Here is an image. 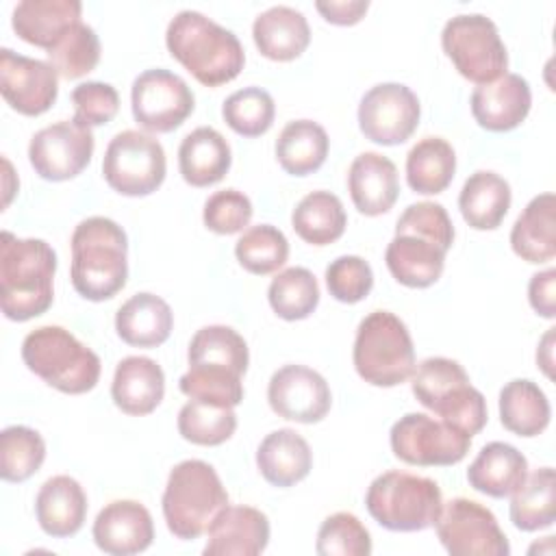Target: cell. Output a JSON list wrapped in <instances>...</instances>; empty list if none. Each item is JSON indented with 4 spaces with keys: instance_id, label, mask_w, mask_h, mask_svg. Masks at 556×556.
Masks as SVG:
<instances>
[{
    "instance_id": "obj_30",
    "label": "cell",
    "mask_w": 556,
    "mask_h": 556,
    "mask_svg": "<svg viewBox=\"0 0 556 556\" xmlns=\"http://www.w3.org/2000/svg\"><path fill=\"white\" fill-rule=\"evenodd\" d=\"M445 254L447 252L430 239L395 235L384 250V263L400 285L410 289H426L441 278Z\"/></svg>"
},
{
    "instance_id": "obj_49",
    "label": "cell",
    "mask_w": 556,
    "mask_h": 556,
    "mask_svg": "<svg viewBox=\"0 0 556 556\" xmlns=\"http://www.w3.org/2000/svg\"><path fill=\"white\" fill-rule=\"evenodd\" d=\"M252 202L239 189H222L206 198L202 219L211 232L235 235L241 232L252 219Z\"/></svg>"
},
{
    "instance_id": "obj_26",
    "label": "cell",
    "mask_w": 556,
    "mask_h": 556,
    "mask_svg": "<svg viewBox=\"0 0 556 556\" xmlns=\"http://www.w3.org/2000/svg\"><path fill=\"white\" fill-rule=\"evenodd\" d=\"M174 328L169 304L150 291L130 295L115 313L117 337L135 348H159Z\"/></svg>"
},
{
    "instance_id": "obj_33",
    "label": "cell",
    "mask_w": 556,
    "mask_h": 556,
    "mask_svg": "<svg viewBox=\"0 0 556 556\" xmlns=\"http://www.w3.org/2000/svg\"><path fill=\"white\" fill-rule=\"evenodd\" d=\"M552 408L543 389L528 380L515 378L500 391L502 426L517 437H539L549 426Z\"/></svg>"
},
{
    "instance_id": "obj_22",
    "label": "cell",
    "mask_w": 556,
    "mask_h": 556,
    "mask_svg": "<svg viewBox=\"0 0 556 556\" xmlns=\"http://www.w3.org/2000/svg\"><path fill=\"white\" fill-rule=\"evenodd\" d=\"M35 517L48 536H74L87 517V495L80 482L65 473L48 478L37 491Z\"/></svg>"
},
{
    "instance_id": "obj_53",
    "label": "cell",
    "mask_w": 556,
    "mask_h": 556,
    "mask_svg": "<svg viewBox=\"0 0 556 556\" xmlns=\"http://www.w3.org/2000/svg\"><path fill=\"white\" fill-rule=\"evenodd\" d=\"M554 330H556V328H549V330L545 332V337L541 339V343H539V350H536V363L541 365V369L545 371V376H547V378H552V365H554V358H552Z\"/></svg>"
},
{
    "instance_id": "obj_13",
    "label": "cell",
    "mask_w": 556,
    "mask_h": 556,
    "mask_svg": "<svg viewBox=\"0 0 556 556\" xmlns=\"http://www.w3.org/2000/svg\"><path fill=\"white\" fill-rule=\"evenodd\" d=\"M130 106L135 122L148 132H172L193 113L195 98L178 74L152 67L132 80Z\"/></svg>"
},
{
    "instance_id": "obj_34",
    "label": "cell",
    "mask_w": 556,
    "mask_h": 556,
    "mask_svg": "<svg viewBox=\"0 0 556 556\" xmlns=\"http://www.w3.org/2000/svg\"><path fill=\"white\" fill-rule=\"evenodd\" d=\"M328 148L330 139L321 124L313 119H293L276 139V159L287 174L308 176L326 163Z\"/></svg>"
},
{
    "instance_id": "obj_48",
    "label": "cell",
    "mask_w": 556,
    "mask_h": 556,
    "mask_svg": "<svg viewBox=\"0 0 556 556\" xmlns=\"http://www.w3.org/2000/svg\"><path fill=\"white\" fill-rule=\"evenodd\" d=\"M326 287L330 295L343 304L365 300L374 287L371 265L356 254H343L326 267Z\"/></svg>"
},
{
    "instance_id": "obj_27",
    "label": "cell",
    "mask_w": 556,
    "mask_h": 556,
    "mask_svg": "<svg viewBox=\"0 0 556 556\" xmlns=\"http://www.w3.org/2000/svg\"><path fill=\"white\" fill-rule=\"evenodd\" d=\"M256 467L269 484L287 489L308 476L313 467V452L300 432L280 428L261 441L256 450Z\"/></svg>"
},
{
    "instance_id": "obj_10",
    "label": "cell",
    "mask_w": 556,
    "mask_h": 556,
    "mask_svg": "<svg viewBox=\"0 0 556 556\" xmlns=\"http://www.w3.org/2000/svg\"><path fill=\"white\" fill-rule=\"evenodd\" d=\"M165 172V150L150 132L122 130L104 150L102 176L106 185L122 195H150L163 185Z\"/></svg>"
},
{
    "instance_id": "obj_31",
    "label": "cell",
    "mask_w": 556,
    "mask_h": 556,
    "mask_svg": "<svg viewBox=\"0 0 556 556\" xmlns=\"http://www.w3.org/2000/svg\"><path fill=\"white\" fill-rule=\"evenodd\" d=\"M510 248L526 263H547L556 256V198L534 195L510 230Z\"/></svg>"
},
{
    "instance_id": "obj_7",
    "label": "cell",
    "mask_w": 556,
    "mask_h": 556,
    "mask_svg": "<svg viewBox=\"0 0 556 556\" xmlns=\"http://www.w3.org/2000/svg\"><path fill=\"white\" fill-rule=\"evenodd\" d=\"M352 361L374 387H397L415 371V348L406 324L389 311H371L356 328Z\"/></svg>"
},
{
    "instance_id": "obj_1",
    "label": "cell",
    "mask_w": 556,
    "mask_h": 556,
    "mask_svg": "<svg viewBox=\"0 0 556 556\" xmlns=\"http://www.w3.org/2000/svg\"><path fill=\"white\" fill-rule=\"evenodd\" d=\"M56 252L43 239L0 235V308L11 321L43 315L54 300Z\"/></svg>"
},
{
    "instance_id": "obj_24",
    "label": "cell",
    "mask_w": 556,
    "mask_h": 556,
    "mask_svg": "<svg viewBox=\"0 0 556 556\" xmlns=\"http://www.w3.org/2000/svg\"><path fill=\"white\" fill-rule=\"evenodd\" d=\"M80 15L78 0H22L13 9L11 26L20 39L48 52L72 26L83 22Z\"/></svg>"
},
{
    "instance_id": "obj_3",
    "label": "cell",
    "mask_w": 556,
    "mask_h": 556,
    "mask_svg": "<svg viewBox=\"0 0 556 556\" xmlns=\"http://www.w3.org/2000/svg\"><path fill=\"white\" fill-rule=\"evenodd\" d=\"M70 278L78 295L91 302L111 300L128 278V237L111 217L93 215L72 232Z\"/></svg>"
},
{
    "instance_id": "obj_41",
    "label": "cell",
    "mask_w": 556,
    "mask_h": 556,
    "mask_svg": "<svg viewBox=\"0 0 556 556\" xmlns=\"http://www.w3.org/2000/svg\"><path fill=\"white\" fill-rule=\"evenodd\" d=\"M237 430V415L230 406L189 400L178 413V432L193 445H222Z\"/></svg>"
},
{
    "instance_id": "obj_29",
    "label": "cell",
    "mask_w": 556,
    "mask_h": 556,
    "mask_svg": "<svg viewBox=\"0 0 556 556\" xmlns=\"http://www.w3.org/2000/svg\"><path fill=\"white\" fill-rule=\"evenodd\" d=\"M232 163V152L226 137L211 128L198 126L178 148V169L187 185L208 187L219 182Z\"/></svg>"
},
{
    "instance_id": "obj_14",
    "label": "cell",
    "mask_w": 556,
    "mask_h": 556,
    "mask_svg": "<svg viewBox=\"0 0 556 556\" xmlns=\"http://www.w3.org/2000/svg\"><path fill=\"white\" fill-rule=\"evenodd\" d=\"M419 98L402 83L374 85L358 104L361 132L380 146H400L417 130Z\"/></svg>"
},
{
    "instance_id": "obj_18",
    "label": "cell",
    "mask_w": 556,
    "mask_h": 556,
    "mask_svg": "<svg viewBox=\"0 0 556 556\" xmlns=\"http://www.w3.org/2000/svg\"><path fill=\"white\" fill-rule=\"evenodd\" d=\"M98 549L111 556L146 552L154 541L150 510L137 500H113L96 517L91 528Z\"/></svg>"
},
{
    "instance_id": "obj_20",
    "label": "cell",
    "mask_w": 556,
    "mask_h": 556,
    "mask_svg": "<svg viewBox=\"0 0 556 556\" xmlns=\"http://www.w3.org/2000/svg\"><path fill=\"white\" fill-rule=\"evenodd\" d=\"M532 91L523 76L506 72L493 83L478 85L471 93V115L480 128L506 132L517 128L530 113Z\"/></svg>"
},
{
    "instance_id": "obj_23",
    "label": "cell",
    "mask_w": 556,
    "mask_h": 556,
    "mask_svg": "<svg viewBox=\"0 0 556 556\" xmlns=\"http://www.w3.org/2000/svg\"><path fill=\"white\" fill-rule=\"evenodd\" d=\"M165 395V374L154 358L126 356L117 363L111 397L115 406L132 417L150 415Z\"/></svg>"
},
{
    "instance_id": "obj_16",
    "label": "cell",
    "mask_w": 556,
    "mask_h": 556,
    "mask_svg": "<svg viewBox=\"0 0 556 556\" xmlns=\"http://www.w3.org/2000/svg\"><path fill=\"white\" fill-rule=\"evenodd\" d=\"M0 91L7 104L28 117L46 113L59 96V74L48 61L0 50Z\"/></svg>"
},
{
    "instance_id": "obj_4",
    "label": "cell",
    "mask_w": 556,
    "mask_h": 556,
    "mask_svg": "<svg viewBox=\"0 0 556 556\" xmlns=\"http://www.w3.org/2000/svg\"><path fill=\"white\" fill-rule=\"evenodd\" d=\"M24 365L52 389L80 395L91 391L102 371L100 356L63 326H39L22 341Z\"/></svg>"
},
{
    "instance_id": "obj_5",
    "label": "cell",
    "mask_w": 556,
    "mask_h": 556,
    "mask_svg": "<svg viewBox=\"0 0 556 556\" xmlns=\"http://www.w3.org/2000/svg\"><path fill=\"white\" fill-rule=\"evenodd\" d=\"M226 504L228 493L213 465L187 458L172 467L161 506L167 530L176 539L193 541L202 536Z\"/></svg>"
},
{
    "instance_id": "obj_37",
    "label": "cell",
    "mask_w": 556,
    "mask_h": 556,
    "mask_svg": "<svg viewBox=\"0 0 556 556\" xmlns=\"http://www.w3.org/2000/svg\"><path fill=\"white\" fill-rule=\"evenodd\" d=\"M291 226L298 237L311 245L334 243L348 226L343 202L330 191L306 193L291 213Z\"/></svg>"
},
{
    "instance_id": "obj_6",
    "label": "cell",
    "mask_w": 556,
    "mask_h": 556,
    "mask_svg": "<svg viewBox=\"0 0 556 556\" xmlns=\"http://www.w3.org/2000/svg\"><path fill=\"white\" fill-rule=\"evenodd\" d=\"M410 378V389L417 402L445 424L469 437L486 426V400L469 382V376L458 361L430 356L415 367Z\"/></svg>"
},
{
    "instance_id": "obj_40",
    "label": "cell",
    "mask_w": 556,
    "mask_h": 556,
    "mask_svg": "<svg viewBox=\"0 0 556 556\" xmlns=\"http://www.w3.org/2000/svg\"><path fill=\"white\" fill-rule=\"evenodd\" d=\"M235 256L245 271L254 276H267L287 263L289 241L276 226L256 224L241 232L235 243Z\"/></svg>"
},
{
    "instance_id": "obj_38",
    "label": "cell",
    "mask_w": 556,
    "mask_h": 556,
    "mask_svg": "<svg viewBox=\"0 0 556 556\" xmlns=\"http://www.w3.org/2000/svg\"><path fill=\"white\" fill-rule=\"evenodd\" d=\"M189 365H211V367H224L239 376L248 371L250 352L245 339L230 326L213 324L200 328L187 350Z\"/></svg>"
},
{
    "instance_id": "obj_12",
    "label": "cell",
    "mask_w": 556,
    "mask_h": 556,
    "mask_svg": "<svg viewBox=\"0 0 556 556\" xmlns=\"http://www.w3.org/2000/svg\"><path fill=\"white\" fill-rule=\"evenodd\" d=\"M437 536L452 556H508L510 545L495 515L467 497H454L441 506L434 521Z\"/></svg>"
},
{
    "instance_id": "obj_47",
    "label": "cell",
    "mask_w": 556,
    "mask_h": 556,
    "mask_svg": "<svg viewBox=\"0 0 556 556\" xmlns=\"http://www.w3.org/2000/svg\"><path fill=\"white\" fill-rule=\"evenodd\" d=\"M395 235L424 237L447 252L454 243V224L443 204L424 200L404 208V213L397 217Z\"/></svg>"
},
{
    "instance_id": "obj_39",
    "label": "cell",
    "mask_w": 556,
    "mask_h": 556,
    "mask_svg": "<svg viewBox=\"0 0 556 556\" xmlns=\"http://www.w3.org/2000/svg\"><path fill=\"white\" fill-rule=\"evenodd\" d=\"M267 300L280 319H306L319 304L317 278L306 267H287L271 278Z\"/></svg>"
},
{
    "instance_id": "obj_35",
    "label": "cell",
    "mask_w": 556,
    "mask_h": 556,
    "mask_svg": "<svg viewBox=\"0 0 556 556\" xmlns=\"http://www.w3.org/2000/svg\"><path fill=\"white\" fill-rule=\"evenodd\" d=\"M456 172V152L443 137H424L406 154V182L421 195L450 187Z\"/></svg>"
},
{
    "instance_id": "obj_32",
    "label": "cell",
    "mask_w": 556,
    "mask_h": 556,
    "mask_svg": "<svg viewBox=\"0 0 556 556\" xmlns=\"http://www.w3.org/2000/svg\"><path fill=\"white\" fill-rule=\"evenodd\" d=\"M510 202L508 180L489 169L473 172L458 195L460 215L473 230H495L504 222Z\"/></svg>"
},
{
    "instance_id": "obj_45",
    "label": "cell",
    "mask_w": 556,
    "mask_h": 556,
    "mask_svg": "<svg viewBox=\"0 0 556 556\" xmlns=\"http://www.w3.org/2000/svg\"><path fill=\"white\" fill-rule=\"evenodd\" d=\"M178 387L189 400L211 402V404L230 406V408L243 402L241 376L224 367L189 365L187 374L180 376Z\"/></svg>"
},
{
    "instance_id": "obj_19",
    "label": "cell",
    "mask_w": 556,
    "mask_h": 556,
    "mask_svg": "<svg viewBox=\"0 0 556 556\" xmlns=\"http://www.w3.org/2000/svg\"><path fill=\"white\" fill-rule=\"evenodd\" d=\"M206 536V556H256L269 543V519L258 508L226 504L213 517Z\"/></svg>"
},
{
    "instance_id": "obj_51",
    "label": "cell",
    "mask_w": 556,
    "mask_h": 556,
    "mask_svg": "<svg viewBox=\"0 0 556 556\" xmlns=\"http://www.w3.org/2000/svg\"><path fill=\"white\" fill-rule=\"evenodd\" d=\"M528 300L536 315L545 319L556 317V269L539 271L528 282Z\"/></svg>"
},
{
    "instance_id": "obj_21",
    "label": "cell",
    "mask_w": 556,
    "mask_h": 556,
    "mask_svg": "<svg viewBox=\"0 0 556 556\" xmlns=\"http://www.w3.org/2000/svg\"><path fill=\"white\" fill-rule=\"evenodd\" d=\"M348 191L356 211L367 217L391 211L400 195L395 163L380 152L358 154L348 169Z\"/></svg>"
},
{
    "instance_id": "obj_11",
    "label": "cell",
    "mask_w": 556,
    "mask_h": 556,
    "mask_svg": "<svg viewBox=\"0 0 556 556\" xmlns=\"http://www.w3.org/2000/svg\"><path fill=\"white\" fill-rule=\"evenodd\" d=\"M389 441L395 458L415 467L456 465L471 447L469 434L426 413H406L400 417L391 426Z\"/></svg>"
},
{
    "instance_id": "obj_17",
    "label": "cell",
    "mask_w": 556,
    "mask_h": 556,
    "mask_svg": "<svg viewBox=\"0 0 556 556\" xmlns=\"http://www.w3.org/2000/svg\"><path fill=\"white\" fill-rule=\"evenodd\" d=\"M267 402L282 419L317 424L328 415L332 393L319 371L306 365H285L269 378Z\"/></svg>"
},
{
    "instance_id": "obj_46",
    "label": "cell",
    "mask_w": 556,
    "mask_h": 556,
    "mask_svg": "<svg viewBox=\"0 0 556 556\" xmlns=\"http://www.w3.org/2000/svg\"><path fill=\"white\" fill-rule=\"evenodd\" d=\"M315 552L319 556H369L371 536L356 515L341 510L321 521Z\"/></svg>"
},
{
    "instance_id": "obj_42",
    "label": "cell",
    "mask_w": 556,
    "mask_h": 556,
    "mask_svg": "<svg viewBox=\"0 0 556 556\" xmlns=\"http://www.w3.org/2000/svg\"><path fill=\"white\" fill-rule=\"evenodd\" d=\"M46 460L43 437L28 426H7L0 432V476L7 482H24Z\"/></svg>"
},
{
    "instance_id": "obj_15",
    "label": "cell",
    "mask_w": 556,
    "mask_h": 556,
    "mask_svg": "<svg viewBox=\"0 0 556 556\" xmlns=\"http://www.w3.org/2000/svg\"><path fill=\"white\" fill-rule=\"evenodd\" d=\"M96 139L91 128L74 119L54 122L37 130L28 143V161L43 180L63 182L76 178L93 156Z\"/></svg>"
},
{
    "instance_id": "obj_8",
    "label": "cell",
    "mask_w": 556,
    "mask_h": 556,
    "mask_svg": "<svg viewBox=\"0 0 556 556\" xmlns=\"http://www.w3.org/2000/svg\"><path fill=\"white\" fill-rule=\"evenodd\" d=\"M367 513L391 532H419L439 519L443 495L432 478L408 471H384L365 493Z\"/></svg>"
},
{
    "instance_id": "obj_43",
    "label": "cell",
    "mask_w": 556,
    "mask_h": 556,
    "mask_svg": "<svg viewBox=\"0 0 556 556\" xmlns=\"http://www.w3.org/2000/svg\"><path fill=\"white\" fill-rule=\"evenodd\" d=\"M276 115V104L269 91L263 87H243L232 91L222 104L224 122L241 137L265 135Z\"/></svg>"
},
{
    "instance_id": "obj_44",
    "label": "cell",
    "mask_w": 556,
    "mask_h": 556,
    "mask_svg": "<svg viewBox=\"0 0 556 556\" xmlns=\"http://www.w3.org/2000/svg\"><path fill=\"white\" fill-rule=\"evenodd\" d=\"M100 61V39L96 30L78 22L72 26L50 50H48V63L56 70L61 78L74 80L91 70H96Z\"/></svg>"
},
{
    "instance_id": "obj_54",
    "label": "cell",
    "mask_w": 556,
    "mask_h": 556,
    "mask_svg": "<svg viewBox=\"0 0 556 556\" xmlns=\"http://www.w3.org/2000/svg\"><path fill=\"white\" fill-rule=\"evenodd\" d=\"M2 163H4V169H7V174H4V178H7V195H4V206L9 204V200H11V187H9V178H11V174H13V169H11V163L7 161V159H2Z\"/></svg>"
},
{
    "instance_id": "obj_2",
    "label": "cell",
    "mask_w": 556,
    "mask_h": 556,
    "mask_svg": "<svg viewBox=\"0 0 556 556\" xmlns=\"http://www.w3.org/2000/svg\"><path fill=\"white\" fill-rule=\"evenodd\" d=\"M169 54L202 85L235 80L245 63L239 37L200 11H178L165 30Z\"/></svg>"
},
{
    "instance_id": "obj_36",
    "label": "cell",
    "mask_w": 556,
    "mask_h": 556,
    "mask_svg": "<svg viewBox=\"0 0 556 556\" xmlns=\"http://www.w3.org/2000/svg\"><path fill=\"white\" fill-rule=\"evenodd\" d=\"M510 521L521 532L549 528L556 519V473L539 467L526 476L523 484L510 495Z\"/></svg>"
},
{
    "instance_id": "obj_28",
    "label": "cell",
    "mask_w": 556,
    "mask_h": 556,
    "mask_svg": "<svg viewBox=\"0 0 556 556\" xmlns=\"http://www.w3.org/2000/svg\"><path fill=\"white\" fill-rule=\"evenodd\" d=\"M528 476L526 456L510 443H486L467 469V482L489 497H510Z\"/></svg>"
},
{
    "instance_id": "obj_25",
    "label": "cell",
    "mask_w": 556,
    "mask_h": 556,
    "mask_svg": "<svg viewBox=\"0 0 556 556\" xmlns=\"http://www.w3.org/2000/svg\"><path fill=\"white\" fill-rule=\"evenodd\" d=\"M252 37L258 52L271 61H293L311 43V26L302 11L276 4L256 15Z\"/></svg>"
},
{
    "instance_id": "obj_52",
    "label": "cell",
    "mask_w": 556,
    "mask_h": 556,
    "mask_svg": "<svg viewBox=\"0 0 556 556\" xmlns=\"http://www.w3.org/2000/svg\"><path fill=\"white\" fill-rule=\"evenodd\" d=\"M315 9L321 17L337 26H352L363 20L369 9L367 0H317Z\"/></svg>"
},
{
    "instance_id": "obj_9",
    "label": "cell",
    "mask_w": 556,
    "mask_h": 556,
    "mask_svg": "<svg viewBox=\"0 0 556 556\" xmlns=\"http://www.w3.org/2000/svg\"><path fill=\"white\" fill-rule=\"evenodd\" d=\"M445 56L458 74L476 85H486L506 74L508 52L495 22L482 13H458L441 30Z\"/></svg>"
},
{
    "instance_id": "obj_50",
    "label": "cell",
    "mask_w": 556,
    "mask_h": 556,
    "mask_svg": "<svg viewBox=\"0 0 556 556\" xmlns=\"http://www.w3.org/2000/svg\"><path fill=\"white\" fill-rule=\"evenodd\" d=\"M74 122L93 128L109 124L119 111V93L113 85L102 80H87L74 87L72 91Z\"/></svg>"
}]
</instances>
